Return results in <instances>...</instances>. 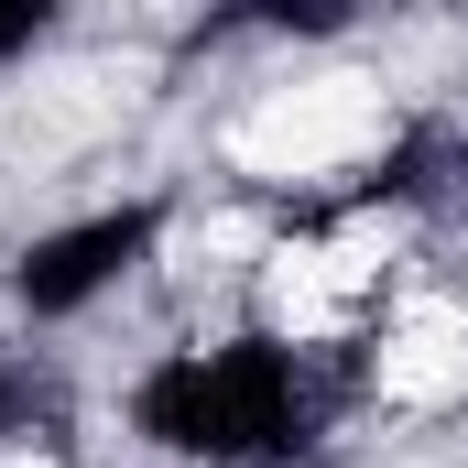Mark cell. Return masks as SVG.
Masks as SVG:
<instances>
[{
    "label": "cell",
    "mask_w": 468,
    "mask_h": 468,
    "mask_svg": "<svg viewBox=\"0 0 468 468\" xmlns=\"http://www.w3.org/2000/svg\"><path fill=\"white\" fill-rule=\"evenodd\" d=\"M381 131H392V110H381L370 77H305V88H272V99L229 131V164L294 186V175H338V164H359Z\"/></svg>",
    "instance_id": "6da1fadb"
},
{
    "label": "cell",
    "mask_w": 468,
    "mask_h": 468,
    "mask_svg": "<svg viewBox=\"0 0 468 468\" xmlns=\"http://www.w3.org/2000/svg\"><path fill=\"white\" fill-rule=\"evenodd\" d=\"M370 370H381V392H392V403H414V414L458 403V392H468V316L447 305V294H414V305L381 327Z\"/></svg>",
    "instance_id": "3957f363"
},
{
    "label": "cell",
    "mask_w": 468,
    "mask_h": 468,
    "mask_svg": "<svg viewBox=\"0 0 468 468\" xmlns=\"http://www.w3.org/2000/svg\"><path fill=\"white\" fill-rule=\"evenodd\" d=\"M370 283H381V229L370 218L338 239H294V250H272V327L283 338H338V327H359Z\"/></svg>",
    "instance_id": "7a4b0ae2"
}]
</instances>
